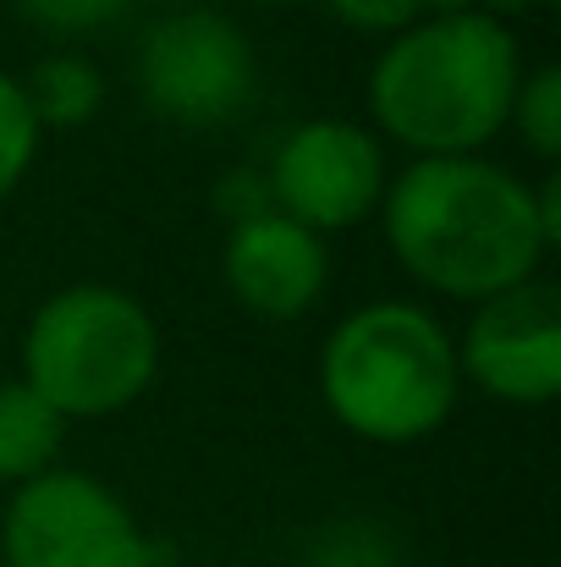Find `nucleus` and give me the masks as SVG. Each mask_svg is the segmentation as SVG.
I'll return each mask as SVG.
<instances>
[{
  "label": "nucleus",
  "instance_id": "nucleus-8",
  "mask_svg": "<svg viewBox=\"0 0 561 567\" xmlns=\"http://www.w3.org/2000/svg\"><path fill=\"white\" fill-rule=\"evenodd\" d=\"M457 375L496 402L540 408L561 391V298L546 281L507 287L474 303L457 342Z\"/></svg>",
  "mask_w": 561,
  "mask_h": 567
},
{
  "label": "nucleus",
  "instance_id": "nucleus-12",
  "mask_svg": "<svg viewBox=\"0 0 561 567\" xmlns=\"http://www.w3.org/2000/svg\"><path fill=\"white\" fill-rule=\"evenodd\" d=\"M523 150L540 155L546 166L561 161V72L557 66H540V72H523L518 83V100H512V122Z\"/></svg>",
  "mask_w": 561,
  "mask_h": 567
},
{
  "label": "nucleus",
  "instance_id": "nucleus-4",
  "mask_svg": "<svg viewBox=\"0 0 561 567\" xmlns=\"http://www.w3.org/2000/svg\"><path fill=\"white\" fill-rule=\"evenodd\" d=\"M160 375L155 315L105 281L50 292L22 331V375L66 424L127 413Z\"/></svg>",
  "mask_w": 561,
  "mask_h": 567
},
{
  "label": "nucleus",
  "instance_id": "nucleus-9",
  "mask_svg": "<svg viewBox=\"0 0 561 567\" xmlns=\"http://www.w3.org/2000/svg\"><path fill=\"white\" fill-rule=\"evenodd\" d=\"M220 276L231 287V298L270 326H287L298 315H309L325 287H331V248L320 231L298 226L281 209H259L231 220L226 254H220Z\"/></svg>",
  "mask_w": 561,
  "mask_h": 567
},
{
  "label": "nucleus",
  "instance_id": "nucleus-7",
  "mask_svg": "<svg viewBox=\"0 0 561 567\" xmlns=\"http://www.w3.org/2000/svg\"><path fill=\"white\" fill-rule=\"evenodd\" d=\"M385 144L374 127L314 116L298 122L270 155V204L309 231H347L370 220L385 198Z\"/></svg>",
  "mask_w": 561,
  "mask_h": 567
},
{
  "label": "nucleus",
  "instance_id": "nucleus-6",
  "mask_svg": "<svg viewBox=\"0 0 561 567\" xmlns=\"http://www.w3.org/2000/svg\"><path fill=\"white\" fill-rule=\"evenodd\" d=\"M259 61L248 33L209 6L160 17L138 39V94L172 127H226L248 111Z\"/></svg>",
  "mask_w": 561,
  "mask_h": 567
},
{
  "label": "nucleus",
  "instance_id": "nucleus-19",
  "mask_svg": "<svg viewBox=\"0 0 561 567\" xmlns=\"http://www.w3.org/2000/svg\"><path fill=\"white\" fill-rule=\"evenodd\" d=\"M0 567H6V563H0Z\"/></svg>",
  "mask_w": 561,
  "mask_h": 567
},
{
  "label": "nucleus",
  "instance_id": "nucleus-16",
  "mask_svg": "<svg viewBox=\"0 0 561 567\" xmlns=\"http://www.w3.org/2000/svg\"><path fill=\"white\" fill-rule=\"evenodd\" d=\"M309 567H396V563H391V546L380 540V529L347 524V529H331L320 540V551H314Z\"/></svg>",
  "mask_w": 561,
  "mask_h": 567
},
{
  "label": "nucleus",
  "instance_id": "nucleus-13",
  "mask_svg": "<svg viewBox=\"0 0 561 567\" xmlns=\"http://www.w3.org/2000/svg\"><path fill=\"white\" fill-rule=\"evenodd\" d=\"M39 122L28 111V94H22V78L0 72V198L22 188V177L33 172L39 161Z\"/></svg>",
  "mask_w": 561,
  "mask_h": 567
},
{
  "label": "nucleus",
  "instance_id": "nucleus-2",
  "mask_svg": "<svg viewBox=\"0 0 561 567\" xmlns=\"http://www.w3.org/2000/svg\"><path fill=\"white\" fill-rule=\"evenodd\" d=\"M523 83V50L485 11H429L391 33L370 66L374 133L429 155H479L507 133Z\"/></svg>",
  "mask_w": 561,
  "mask_h": 567
},
{
  "label": "nucleus",
  "instance_id": "nucleus-14",
  "mask_svg": "<svg viewBox=\"0 0 561 567\" xmlns=\"http://www.w3.org/2000/svg\"><path fill=\"white\" fill-rule=\"evenodd\" d=\"M22 11V22L55 33V39H77V33H100L111 22H122L138 0H11Z\"/></svg>",
  "mask_w": 561,
  "mask_h": 567
},
{
  "label": "nucleus",
  "instance_id": "nucleus-15",
  "mask_svg": "<svg viewBox=\"0 0 561 567\" xmlns=\"http://www.w3.org/2000/svg\"><path fill=\"white\" fill-rule=\"evenodd\" d=\"M325 6L359 33H402L435 11V0H325Z\"/></svg>",
  "mask_w": 561,
  "mask_h": 567
},
{
  "label": "nucleus",
  "instance_id": "nucleus-18",
  "mask_svg": "<svg viewBox=\"0 0 561 567\" xmlns=\"http://www.w3.org/2000/svg\"><path fill=\"white\" fill-rule=\"evenodd\" d=\"M259 6H298V0H259Z\"/></svg>",
  "mask_w": 561,
  "mask_h": 567
},
{
  "label": "nucleus",
  "instance_id": "nucleus-17",
  "mask_svg": "<svg viewBox=\"0 0 561 567\" xmlns=\"http://www.w3.org/2000/svg\"><path fill=\"white\" fill-rule=\"evenodd\" d=\"M474 11H485V17H496V22H507V17H523V11H534V6H546V0H468Z\"/></svg>",
  "mask_w": 561,
  "mask_h": 567
},
{
  "label": "nucleus",
  "instance_id": "nucleus-10",
  "mask_svg": "<svg viewBox=\"0 0 561 567\" xmlns=\"http://www.w3.org/2000/svg\"><path fill=\"white\" fill-rule=\"evenodd\" d=\"M66 441V419L28 385V380H0V485H28L55 468Z\"/></svg>",
  "mask_w": 561,
  "mask_h": 567
},
{
  "label": "nucleus",
  "instance_id": "nucleus-11",
  "mask_svg": "<svg viewBox=\"0 0 561 567\" xmlns=\"http://www.w3.org/2000/svg\"><path fill=\"white\" fill-rule=\"evenodd\" d=\"M22 94H28V111L44 127H83L100 116L105 105V78L89 55L77 50H55L44 61H33V72L22 78Z\"/></svg>",
  "mask_w": 561,
  "mask_h": 567
},
{
  "label": "nucleus",
  "instance_id": "nucleus-3",
  "mask_svg": "<svg viewBox=\"0 0 561 567\" xmlns=\"http://www.w3.org/2000/svg\"><path fill=\"white\" fill-rule=\"evenodd\" d=\"M457 396V342L418 303H364L342 315L320 348L325 413L374 446H413L435 435Z\"/></svg>",
  "mask_w": 561,
  "mask_h": 567
},
{
  "label": "nucleus",
  "instance_id": "nucleus-5",
  "mask_svg": "<svg viewBox=\"0 0 561 567\" xmlns=\"http://www.w3.org/2000/svg\"><path fill=\"white\" fill-rule=\"evenodd\" d=\"M6 567H160L166 551L133 507L83 468H50L11 491L0 518Z\"/></svg>",
  "mask_w": 561,
  "mask_h": 567
},
{
  "label": "nucleus",
  "instance_id": "nucleus-1",
  "mask_svg": "<svg viewBox=\"0 0 561 567\" xmlns=\"http://www.w3.org/2000/svg\"><path fill=\"white\" fill-rule=\"evenodd\" d=\"M385 243L396 265L457 303H485L534 281L551 237L534 188L485 155H429L385 183Z\"/></svg>",
  "mask_w": 561,
  "mask_h": 567
}]
</instances>
